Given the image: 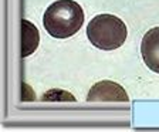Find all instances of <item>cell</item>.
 I'll return each mask as SVG.
<instances>
[{"mask_svg": "<svg viewBox=\"0 0 159 132\" xmlns=\"http://www.w3.org/2000/svg\"><path fill=\"white\" fill-rule=\"evenodd\" d=\"M84 23L83 7L74 0H57L47 7L43 24L54 39H68L81 29Z\"/></svg>", "mask_w": 159, "mask_h": 132, "instance_id": "cell-1", "label": "cell"}, {"mask_svg": "<svg viewBox=\"0 0 159 132\" xmlns=\"http://www.w3.org/2000/svg\"><path fill=\"white\" fill-rule=\"evenodd\" d=\"M88 102H128L129 98L126 91L114 81H99L91 87L88 95Z\"/></svg>", "mask_w": 159, "mask_h": 132, "instance_id": "cell-3", "label": "cell"}, {"mask_svg": "<svg viewBox=\"0 0 159 132\" xmlns=\"http://www.w3.org/2000/svg\"><path fill=\"white\" fill-rule=\"evenodd\" d=\"M141 54L146 67L159 74V27L148 30L142 37Z\"/></svg>", "mask_w": 159, "mask_h": 132, "instance_id": "cell-4", "label": "cell"}, {"mask_svg": "<svg viewBox=\"0 0 159 132\" xmlns=\"http://www.w3.org/2000/svg\"><path fill=\"white\" fill-rule=\"evenodd\" d=\"M87 36L94 47L111 51L121 47L126 40V26L114 14H98L87 26Z\"/></svg>", "mask_w": 159, "mask_h": 132, "instance_id": "cell-2", "label": "cell"}, {"mask_svg": "<svg viewBox=\"0 0 159 132\" xmlns=\"http://www.w3.org/2000/svg\"><path fill=\"white\" fill-rule=\"evenodd\" d=\"M21 30H23V39H21V57H27L36 51L40 43L39 30L29 20H21Z\"/></svg>", "mask_w": 159, "mask_h": 132, "instance_id": "cell-5", "label": "cell"}]
</instances>
